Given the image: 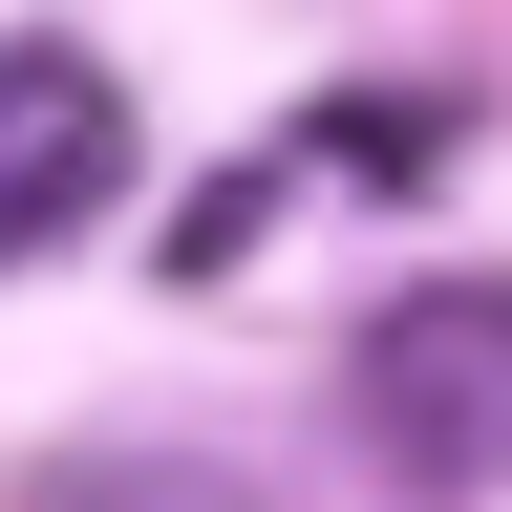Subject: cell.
Here are the masks:
<instances>
[{
	"label": "cell",
	"mask_w": 512,
	"mask_h": 512,
	"mask_svg": "<svg viewBox=\"0 0 512 512\" xmlns=\"http://www.w3.org/2000/svg\"><path fill=\"white\" fill-rule=\"evenodd\" d=\"M342 427H363V470L427 491V512L512 491V278H491V256L363 299V342H342Z\"/></svg>",
	"instance_id": "obj_1"
},
{
	"label": "cell",
	"mask_w": 512,
	"mask_h": 512,
	"mask_svg": "<svg viewBox=\"0 0 512 512\" xmlns=\"http://www.w3.org/2000/svg\"><path fill=\"white\" fill-rule=\"evenodd\" d=\"M107 192H128V86L86 43H0V278L64 256Z\"/></svg>",
	"instance_id": "obj_2"
},
{
	"label": "cell",
	"mask_w": 512,
	"mask_h": 512,
	"mask_svg": "<svg viewBox=\"0 0 512 512\" xmlns=\"http://www.w3.org/2000/svg\"><path fill=\"white\" fill-rule=\"evenodd\" d=\"M22 512H256L235 470H192V448H43Z\"/></svg>",
	"instance_id": "obj_3"
},
{
	"label": "cell",
	"mask_w": 512,
	"mask_h": 512,
	"mask_svg": "<svg viewBox=\"0 0 512 512\" xmlns=\"http://www.w3.org/2000/svg\"><path fill=\"white\" fill-rule=\"evenodd\" d=\"M256 214H278V171H214V192L150 235V278H235V256H256Z\"/></svg>",
	"instance_id": "obj_4"
}]
</instances>
